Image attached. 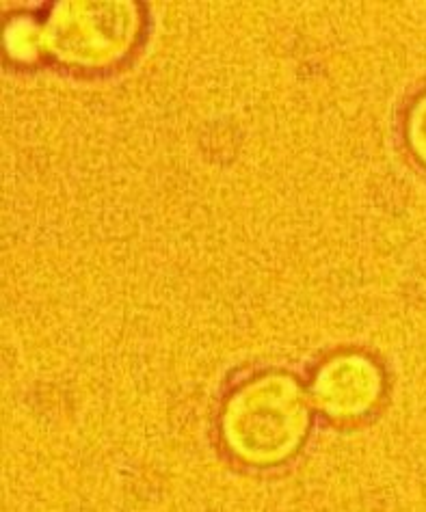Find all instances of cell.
I'll use <instances>...</instances> for the list:
<instances>
[{
    "label": "cell",
    "instance_id": "6da1fadb",
    "mask_svg": "<svg viewBox=\"0 0 426 512\" xmlns=\"http://www.w3.org/2000/svg\"><path fill=\"white\" fill-rule=\"evenodd\" d=\"M310 426L301 385L286 374H266L245 383L223 413L230 450L254 465H275L299 448Z\"/></svg>",
    "mask_w": 426,
    "mask_h": 512
},
{
    "label": "cell",
    "instance_id": "7a4b0ae2",
    "mask_svg": "<svg viewBox=\"0 0 426 512\" xmlns=\"http://www.w3.org/2000/svg\"><path fill=\"white\" fill-rule=\"evenodd\" d=\"M137 11L128 3H68L55 11L48 44L55 55L78 65H106L130 48Z\"/></svg>",
    "mask_w": 426,
    "mask_h": 512
},
{
    "label": "cell",
    "instance_id": "3957f363",
    "mask_svg": "<svg viewBox=\"0 0 426 512\" xmlns=\"http://www.w3.org/2000/svg\"><path fill=\"white\" fill-rule=\"evenodd\" d=\"M381 372L362 355H340L327 361L314 381L318 407L336 417H357L381 396Z\"/></svg>",
    "mask_w": 426,
    "mask_h": 512
},
{
    "label": "cell",
    "instance_id": "277c9868",
    "mask_svg": "<svg viewBox=\"0 0 426 512\" xmlns=\"http://www.w3.org/2000/svg\"><path fill=\"white\" fill-rule=\"evenodd\" d=\"M409 137L416 147V154L426 163V98L418 102L414 113H411Z\"/></svg>",
    "mask_w": 426,
    "mask_h": 512
}]
</instances>
